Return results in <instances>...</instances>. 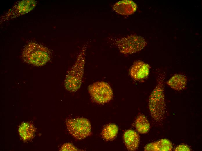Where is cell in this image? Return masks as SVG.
<instances>
[{"label": "cell", "instance_id": "obj_1", "mask_svg": "<svg viewBox=\"0 0 202 151\" xmlns=\"http://www.w3.org/2000/svg\"><path fill=\"white\" fill-rule=\"evenodd\" d=\"M165 74H159L156 85L149 98L148 107L151 116L154 122L161 124L166 114V104L164 90Z\"/></svg>", "mask_w": 202, "mask_h": 151}, {"label": "cell", "instance_id": "obj_17", "mask_svg": "<svg viewBox=\"0 0 202 151\" xmlns=\"http://www.w3.org/2000/svg\"><path fill=\"white\" fill-rule=\"evenodd\" d=\"M174 150L176 151H189L191 150V149L187 145L185 144H181L177 146L175 149Z\"/></svg>", "mask_w": 202, "mask_h": 151}, {"label": "cell", "instance_id": "obj_7", "mask_svg": "<svg viewBox=\"0 0 202 151\" xmlns=\"http://www.w3.org/2000/svg\"><path fill=\"white\" fill-rule=\"evenodd\" d=\"M36 5L33 0H22L17 3L1 17V22L7 21L27 13L33 10Z\"/></svg>", "mask_w": 202, "mask_h": 151}, {"label": "cell", "instance_id": "obj_12", "mask_svg": "<svg viewBox=\"0 0 202 151\" xmlns=\"http://www.w3.org/2000/svg\"><path fill=\"white\" fill-rule=\"evenodd\" d=\"M173 146L168 139H163L149 143L144 148L145 151H170Z\"/></svg>", "mask_w": 202, "mask_h": 151}, {"label": "cell", "instance_id": "obj_6", "mask_svg": "<svg viewBox=\"0 0 202 151\" xmlns=\"http://www.w3.org/2000/svg\"><path fill=\"white\" fill-rule=\"evenodd\" d=\"M88 91L93 99L99 104L109 101L113 97V92L110 85L103 81L95 82L89 86Z\"/></svg>", "mask_w": 202, "mask_h": 151}, {"label": "cell", "instance_id": "obj_4", "mask_svg": "<svg viewBox=\"0 0 202 151\" xmlns=\"http://www.w3.org/2000/svg\"><path fill=\"white\" fill-rule=\"evenodd\" d=\"M114 42L120 52L125 55L139 51L147 44L146 41L143 37L134 35L116 39Z\"/></svg>", "mask_w": 202, "mask_h": 151}, {"label": "cell", "instance_id": "obj_5", "mask_svg": "<svg viewBox=\"0 0 202 151\" xmlns=\"http://www.w3.org/2000/svg\"><path fill=\"white\" fill-rule=\"evenodd\" d=\"M66 124L69 132L77 139H82L91 134V123L86 118L68 119L66 121Z\"/></svg>", "mask_w": 202, "mask_h": 151}, {"label": "cell", "instance_id": "obj_2", "mask_svg": "<svg viewBox=\"0 0 202 151\" xmlns=\"http://www.w3.org/2000/svg\"><path fill=\"white\" fill-rule=\"evenodd\" d=\"M86 48V46L83 47L75 63L66 76L65 87L70 92L77 91L81 86L84 72Z\"/></svg>", "mask_w": 202, "mask_h": 151}, {"label": "cell", "instance_id": "obj_3", "mask_svg": "<svg viewBox=\"0 0 202 151\" xmlns=\"http://www.w3.org/2000/svg\"><path fill=\"white\" fill-rule=\"evenodd\" d=\"M50 57V52L48 48L32 42L26 46L22 54V58L25 62L37 66L45 64Z\"/></svg>", "mask_w": 202, "mask_h": 151}, {"label": "cell", "instance_id": "obj_16", "mask_svg": "<svg viewBox=\"0 0 202 151\" xmlns=\"http://www.w3.org/2000/svg\"><path fill=\"white\" fill-rule=\"evenodd\" d=\"M78 150L73 145L69 143L63 144L60 149L61 151H77Z\"/></svg>", "mask_w": 202, "mask_h": 151}, {"label": "cell", "instance_id": "obj_10", "mask_svg": "<svg viewBox=\"0 0 202 151\" xmlns=\"http://www.w3.org/2000/svg\"><path fill=\"white\" fill-rule=\"evenodd\" d=\"M123 140L127 149L134 151L138 148L139 144L140 139L138 134L132 130L126 131L123 135Z\"/></svg>", "mask_w": 202, "mask_h": 151}, {"label": "cell", "instance_id": "obj_13", "mask_svg": "<svg viewBox=\"0 0 202 151\" xmlns=\"http://www.w3.org/2000/svg\"><path fill=\"white\" fill-rule=\"evenodd\" d=\"M135 127L139 133L145 134L149 130L150 124L146 117L140 114L136 118L135 123Z\"/></svg>", "mask_w": 202, "mask_h": 151}, {"label": "cell", "instance_id": "obj_9", "mask_svg": "<svg viewBox=\"0 0 202 151\" xmlns=\"http://www.w3.org/2000/svg\"><path fill=\"white\" fill-rule=\"evenodd\" d=\"M113 8L117 13L123 15H127L133 13L136 11L137 6L133 1L125 0L116 2Z\"/></svg>", "mask_w": 202, "mask_h": 151}, {"label": "cell", "instance_id": "obj_8", "mask_svg": "<svg viewBox=\"0 0 202 151\" xmlns=\"http://www.w3.org/2000/svg\"><path fill=\"white\" fill-rule=\"evenodd\" d=\"M150 67L148 64L141 61L135 62L131 66L130 74L131 77L136 80L143 79L148 76Z\"/></svg>", "mask_w": 202, "mask_h": 151}, {"label": "cell", "instance_id": "obj_14", "mask_svg": "<svg viewBox=\"0 0 202 151\" xmlns=\"http://www.w3.org/2000/svg\"><path fill=\"white\" fill-rule=\"evenodd\" d=\"M35 131L33 126L28 123H23L18 129L19 134L24 141H27L32 138Z\"/></svg>", "mask_w": 202, "mask_h": 151}, {"label": "cell", "instance_id": "obj_11", "mask_svg": "<svg viewBox=\"0 0 202 151\" xmlns=\"http://www.w3.org/2000/svg\"><path fill=\"white\" fill-rule=\"evenodd\" d=\"M187 82V76L180 73L173 75L167 81V84L171 88L176 91L186 89Z\"/></svg>", "mask_w": 202, "mask_h": 151}, {"label": "cell", "instance_id": "obj_15", "mask_svg": "<svg viewBox=\"0 0 202 151\" xmlns=\"http://www.w3.org/2000/svg\"><path fill=\"white\" fill-rule=\"evenodd\" d=\"M118 131L117 125L113 124L107 125L103 129L101 135L102 137L106 141L113 139L116 136Z\"/></svg>", "mask_w": 202, "mask_h": 151}]
</instances>
